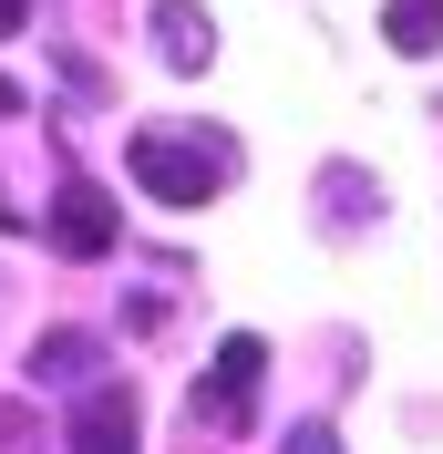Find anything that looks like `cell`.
Here are the masks:
<instances>
[{
  "label": "cell",
  "instance_id": "obj_4",
  "mask_svg": "<svg viewBox=\"0 0 443 454\" xmlns=\"http://www.w3.org/2000/svg\"><path fill=\"white\" fill-rule=\"evenodd\" d=\"M135 444V382H83L73 393V454H124Z\"/></svg>",
  "mask_w": 443,
  "mask_h": 454
},
{
  "label": "cell",
  "instance_id": "obj_6",
  "mask_svg": "<svg viewBox=\"0 0 443 454\" xmlns=\"http://www.w3.org/2000/svg\"><path fill=\"white\" fill-rule=\"evenodd\" d=\"M155 52H166V73H206V62H217L206 0H155Z\"/></svg>",
  "mask_w": 443,
  "mask_h": 454
},
{
  "label": "cell",
  "instance_id": "obj_10",
  "mask_svg": "<svg viewBox=\"0 0 443 454\" xmlns=\"http://www.w3.org/2000/svg\"><path fill=\"white\" fill-rule=\"evenodd\" d=\"M11 114H31V93L11 83V73H0V124H11Z\"/></svg>",
  "mask_w": 443,
  "mask_h": 454
},
{
  "label": "cell",
  "instance_id": "obj_11",
  "mask_svg": "<svg viewBox=\"0 0 443 454\" xmlns=\"http://www.w3.org/2000/svg\"><path fill=\"white\" fill-rule=\"evenodd\" d=\"M31 21V0H0V42H11V31H21Z\"/></svg>",
  "mask_w": 443,
  "mask_h": 454
},
{
  "label": "cell",
  "instance_id": "obj_7",
  "mask_svg": "<svg viewBox=\"0 0 443 454\" xmlns=\"http://www.w3.org/2000/svg\"><path fill=\"white\" fill-rule=\"evenodd\" d=\"M382 42L402 62H433L443 52V0H392V11H382Z\"/></svg>",
  "mask_w": 443,
  "mask_h": 454
},
{
  "label": "cell",
  "instance_id": "obj_5",
  "mask_svg": "<svg viewBox=\"0 0 443 454\" xmlns=\"http://www.w3.org/2000/svg\"><path fill=\"white\" fill-rule=\"evenodd\" d=\"M104 382V340L93 331H42L31 340V393H83Z\"/></svg>",
  "mask_w": 443,
  "mask_h": 454
},
{
  "label": "cell",
  "instance_id": "obj_3",
  "mask_svg": "<svg viewBox=\"0 0 443 454\" xmlns=\"http://www.w3.org/2000/svg\"><path fill=\"white\" fill-rule=\"evenodd\" d=\"M113 238H124L113 197L93 186V176H62V197H52V248H62V258H113Z\"/></svg>",
  "mask_w": 443,
  "mask_h": 454
},
{
  "label": "cell",
  "instance_id": "obj_9",
  "mask_svg": "<svg viewBox=\"0 0 443 454\" xmlns=\"http://www.w3.org/2000/svg\"><path fill=\"white\" fill-rule=\"evenodd\" d=\"M278 454H340V434H330V424H289V444H278Z\"/></svg>",
  "mask_w": 443,
  "mask_h": 454
},
{
  "label": "cell",
  "instance_id": "obj_2",
  "mask_svg": "<svg viewBox=\"0 0 443 454\" xmlns=\"http://www.w3.org/2000/svg\"><path fill=\"white\" fill-rule=\"evenodd\" d=\"M258 372H268V340H258V331H227V340H217V372L186 393V403H196V424L248 434V424H258Z\"/></svg>",
  "mask_w": 443,
  "mask_h": 454
},
{
  "label": "cell",
  "instance_id": "obj_8",
  "mask_svg": "<svg viewBox=\"0 0 443 454\" xmlns=\"http://www.w3.org/2000/svg\"><path fill=\"white\" fill-rule=\"evenodd\" d=\"M0 454H31V403H0Z\"/></svg>",
  "mask_w": 443,
  "mask_h": 454
},
{
  "label": "cell",
  "instance_id": "obj_1",
  "mask_svg": "<svg viewBox=\"0 0 443 454\" xmlns=\"http://www.w3.org/2000/svg\"><path fill=\"white\" fill-rule=\"evenodd\" d=\"M124 166H135V186L155 207H206L227 186V166H237V155H227V145H206V135H175V124H144L135 145H124Z\"/></svg>",
  "mask_w": 443,
  "mask_h": 454
}]
</instances>
